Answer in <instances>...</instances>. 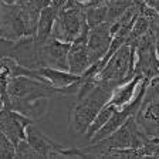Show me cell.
<instances>
[{
	"label": "cell",
	"instance_id": "cell-4",
	"mask_svg": "<svg viewBox=\"0 0 159 159\" xmlns=\"http://www.w3.org/2000/svg\"><path fill=\"white\" fill-rule=\"evenodd\" d=\"M148 136L141 131L136 124L135 115L129 116L122 125L112 132L109 136L101 139L98 142L91 143L85 152V158H98V153L108 149H128V148H141L148 142Z\"/></svg>",
	"mask_w": 159,
	"mask_h": 159
},
{
	"label": "cell",
	"instance_id": "cell-16",
	"mask_svg": "<svg viewBox=\"0 0 159 159\" xmlns=\"http://www.w3.org/2000/svg\"><path fill=\"white\" fill-rule=\"evenodd\" d=\"M141 80H142L141 75H134L129 81H126V83L121 84L119 87H116V88L114 89L112 97H111V99H109L108 102L115 105L116 108H121V107L129 104L134 99V97H135Z\"/></svg>",
	"mask_w": 159,
	"mask_h": 159
},
{
	"label": "cell",
	"instance_id": "cell-14",
	"mask_svg": "<svg viewBox=\"0 0 159 159\" xmlns=\"http://www.w3.org/2000/svg\"><path fill=\"white\" fill-rule=\"evenodd\" d=\"M37 73L43 75L47 83L56 88H67L77 83H81V75H77L66 70H58L53 67H40L37 68Z\"/></svg>",
	"mask_w": 159,
	"mask_h": 159
},
{
	"label": "cell",
	"instance_id": "cell-7",
	"mask_svg": "<svg viewBox=\"0 0 159 159\" xmlns=\"http://www.w3.org/2000/svg\"><path fill=\"white\" fill-rule=\"evenodd\" d=\"M29 143L34 148L40 158H85L84 149L64 148L63 145L54 142L47 135H44L36 125L31 122L26 129Z\"/></svg>",
	"mask_w": 159,
	"mask_h": 159
},
{
	"label": "cell",
	"instance_id": "cell-13",
	"mask_svg": "<svg viewBox=\"0 0 159 159\" xmlns=\"http://www.w3.org/2000/svg\"><path fill=\"white\" fill-rule=\"evenodd\" d=\"M68 71L77 75H83L87 70L91 67L87 50V40H75L71 43L67 56Z\"/></svg>",
	"mask_w": 159,
	"mask_h": 159
},
{
	"label": "cell",
	"instance_id": "cell-29",
	"mask_svg": "<svg viewBox=\"0 0 159 159\" xmlns=\"http://www.w3.org/2000/svg\"><path fill=\"white\" fill-rule=\"evenodd\" d=\"M64 2H66V0H64Z\"/></svg>",
	"mask_w": 159,
	"mask_h": 159
},
{
	"label": "cell",
	"instance_id": "cell-9",
	"mask_svg": "<svg viewBox=\"0 0 159 159\" xmlns=\"http://www.w3.org/2000/svg\"><path fill=\"white\" fill-rule=\"evenodd\" d=\"M71 43L61 41L54 37H50L47 41L40 44L39 54L40 61L43 67H53L58 70H66L68 71V64H67V56Z\"/></svg>",
	"mask_w": 159,
	"mask_h": 159
},
{
	"label": "cell",
	"instance_id": "cell-5",
	"mask_svg": "<svg viewBox=\"0 0 159 159\" xmlns=\"http://www.w3.org/2000/svg\"><path fill=\"white\" fill-rule=\"evenodd\" d=\"M135 75V46L122 44L107 61L102 70L97 74L94 81L105 83L114 88L126 83Z\"/></svg>",
	"mask_w": 159,
	"mask_h": 159
},
{
	"label": "cell",
	"instance_id": "cell-15",
	"mask_svg": "<svg viewBox=\"0 0 159 159\" xmlns=\"http://www.w3.org/2000/svg\"><path fill=\"white\" fill-rule=\"evenodd\" d=\"M60 7L61 6L51 3L41 10L40 17H39V23H37L36 37H34L39 44H43L44 41H47L51 37L53 26H54V21H56L57 16H58Z\"/></svg>",
	"mask_w": 159,
	"mask_h": 159
},
{
	"label": "cell",
	"instance_id": "cell-21",
	"mask_svg": "<svg viewBox=\"0 0 159 159\" xmlns=\"http://www.w3.org/2000/svg\"><path fill=\"white\" fill-rule=\"evenodd\" d=\"M14 148H16V158H40L27 139H21L14 145Z\"/></svg>",
	"mask_w": 159,
	"mask_h": 159
},
{
	"label": "cell",
	"instance_id": "cell-23",
	"mask_svg": "<svg viewBox=\"0 0 159 159\" xmlns=\"http://www.w3.org/2000/svg\"><path fill=\"white\" fill-rule=\"evenodd\" d=\"M4 108V98H3V93H2V89H0V109Z\"/></svg>",
	"mask_w": 159,
	"mask_h": 159
},
{
	"label": "cell",
	"instance_id": "cell-19",
	"mask_svg": "<svg viewBox=\"0 0 159 159\" xmlns=\"http://www.w3.org/2000/svg\"><path fill=\"white\" fill-rule=\"evenodd\" d=\"M149 30H151L149 19L145 16V14H142L141 11H139L138 17H136V20H135V23H134L132 29H131V31H129V36H128V39H126L125 44L134 46V44H135L143 34L148 33Z\"/></svg>",
	"mask_w": 159,
	"mask_h": 159
},
{
	"label": "cell",
	"instance_id": "cell-8",
	"mask_svg": "<svg viewBox=\"0 0 159 159\" xmlns=\"http://www.w3.org/2000/svg\"><path fill=\"white\" fill-rule=\"evenodd\" d=\"M135 75L152 80L159 75V57L156 54L155 36L149 30L135 44Z\"/></svg>",
	"mask_w": 159,
	"mask_h": 159
},
{
	"label": "cell",
	"instance_id": "cell-22",
	"mask_svg": "<svg viewBox=\"0 0 159 159\" xmlns=\"http://www.w3.org/2000/svg\"><path fill=\"white\" fill-rule=\"evenodd\" d=\"M0 158H16L14 143L0 131Z\"/></svg>",
	"mask_w": 159,
	"mask_h": 159
},
{
	"label": "cell",
	"instance_id": "cell-11",
	"mask_svg": "<svg viewBox=\"0 0 159 159\" xmlns=\"http://www.w3.org/2000/svg\"><path fill=\"white\" fill-rule=\"evenodd\" d=\"M112 37L114 34L111 31V24L107 21L89 29L88 39H87V50H88L91 66L99 61L107 54L109 46H111V41H112Z\"/></svg>",
	"mask_w": 159,
	"mask_h": 159
},
{
	"label": "cell",
	"instance_id": "cell-10",
	"mask_svg": "<svg viewBox=\"0 0 159 159\" xmlns=\"http://www.w3.org/2000/svg\"><path fill=\"white\" fill-rule=\"evenodd\" d=\"M33 119L14 109L3 108L0 109V131L16 145L21 139H26V129Z\"/></svg>",
	"mask_w": 159,
	"mask_h": 159
},
{
	"label": "cell",
	"instance_id": "cell-28",
	"mask_svg": "<svg viewBox=\"0 0 159 159\" xmlns=\"http://www.w3.org/2000/svg\"><path fill=\"white\" fill-rule=\"evenodd\" d=\"M77 2H83V0H77Z\"/></svg>",
	"mask_w": 159,
	"mask_h": 159
},
{
	"label": "cell",
	"instance_id": "cell-26",
	"mask_svg": "<svg viewBox=\"0 0 159 159\" xmlns=\"http://www.w3.org/2000/svg\"><path fill=\"white\" fill-rule=\"evenodd\" d=\"M0 2H4V3H9V4L14 3V0H0Z\"/></svg>",
	"mask_w": 159,
	"mask_h": 159
},
{
	"label": "cell",
	"instance_id": "cell-25",
	"mask_svg": "<svg viewBox=\"0 0 159 159\" xmlns=\"http://www.w3.org/2000/svg\"><path fill=\"white\" fill-rule=\"evenodd\" d=\"M26 2H27V0H14V3H16V4H24Z\"/></svg>",
	"mask_w": 159,
	"mask_h": 159
},
{
	"label": "cell",
	"instance_id": "cell-17",
	"mask_svg": "<svg viewBox=\"0 0 159 159\" xmlns=\"http://www.w3.org/2000/svg\"><path fill=\"white\" fill-rule=\"evenodd\" d=\"M134 4H135V0H108L105 21L109 24H114Z\"/></svg>",
	"mask_w": 159,
	"mask_h": 159
},
{
	"label": "cell",
	"instance_id": "cell-18",
	"mask_svg": "<svg viewBox=\"0 0 159 159\" xmlns=\"http://www.w3.org/2000/svg\"><path fill=\"white\" fill-rule=\"evenodd\" d=\"M116 109L115 105H112V104H107V105L102 107V109L98 112V115L94 118V121L91 122V125L88 126V129H87V132L84 134V136H85L87 139H91L94 135H95V132L98 131L99 128H102L104 125L107 124V121H108L109 118H111V115H112V112Z\"/></svg>",
	"mask_w": 159,
	"mask_h": 159
},
{
	"label": "cell",
	"instance_id": "cell-2",
	"mask_svg": "<svg viewBox=\"0 0 159 159\" xmlns=\"http://www.w3.org/2000/svg\"><path fill=\"white\" fill-rule=\"evenodd\" d=\"M114 89L115 88L109 84L97 81V84L88 93L77 98L75 105L70 109L68 114L70 128L73 129L74 134L84 135L87 132V129L94 121V118L111 99Z\"/></svg>",
	"mask_w": 159,
	"mask_h": 159
},
{
	"label": "cell",
	"instance_id": "cell-20",
	"mask_svg": "<svg viewBox=\"0 0 159 159\" xmlns=\"http://www.w3.org/2000/svg\"><path fill=\"white\" fill-rule=\"evenodd\" d=\"M84 10H85V19H87V24H88L89 29L105 23L107 4L97 6V7H88V9H84Z\"/></svg>",
	"mask_w": 159,
	"mask_h": 159
},
{
	"label": "cell",
	"instance_id": "cell-6",
	"mask_svg": "<svg viewBox=\"0 0 159 159\" xmlns=\"http://www.w3.org/2000/svg\"><path fill=\"white\" fill-rule=\"evenodd\" d=\"M34 37L21 6L0 2V40H19Z\"/></svg>",
	"mask_w": 159,
	"mask_h": 159
},
{
	"label": "cell",
	"instance_id": "cell-3",
	"mask_svg": "<svg viewBox=\"0 0 159 159\" xmlns=\"http://www.w3.org/2000/svg\"><path fill=\"white\" fill-rule=\"evenodd\" d=\"M88 31L89 27L87 24L84 7L77 0H66L54 21L51 37L73 43L75 40H87Z\"/></svg>",
	"mask_w": 159,
	"mask_h": 159
},
{
	"label": "cell",
	"instance_id": "cell-27",
	"mask_svg": "<svg viewBox=\"0 0 159 159\" xmlns=\"http://www.w3.org/2000/svg\"><path fill=\"white\" fill-rule=\"evenodd\" d=\"M155 138H159V134H158V136H155Z\"/></svg>",
	"mask_w": 159,
	"mask_h": 159
},
{
	"label": "cell",
	"instance_id": "cell-12",
	"mask_svg": "<svg viewBox=\"0 0 159 159\" xmlns=\"http://www.w3.org/2000/svg\"><path fill=\"white\" fill-rule=\"evenodd\" d=\"M136 124L148 138H155L159 134V99L142 101L135 115Z\"/></svg>",
	"mask_w": 159,
	"mask_h": 159
},
{
	"label": "cell",
	"instance_id": "cell-1",
	"mask_svg": "<svg viewBox=\"0 0 159 159\" xmlns=\"http://www.w3.org/2000/svg\"><path fill=\"white\" fill-rule=\"evenodd\" d=\"M80 84L81 83H77L67 88H56L51 84L27 75L13 77L7 83L9 108L34 121L39 116L44 115L50 98L68 97L74 94L77 95Z\"/></svg>",
	"mask_w": 159,
	"mask_h": 159
},
{
	"label": "cell",
	"instance_id": "cell-24",
	"mask_svg": "<svg viewBox=\"0 0 159 159\" xmlns=\"http://www.w3.org/2000/svg\"><path fill=\"white\" fill-rule=\"evenodd\" d=\"M51 3H54V4H58V6H63V3H64V0H53Z\"/></svg>",
	"mask_w": 159,
	"mask_h": 159
}]
</instances>
